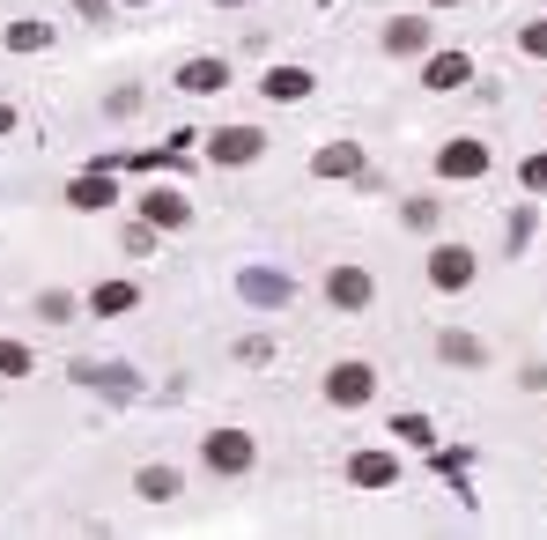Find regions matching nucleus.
I'll return each mask as SVG.
<instances>
[{
	"label": "nucleus",
	"mask_w": 547,
	"mask_h": 540,
	"mask_svg": "<svg viewBox=\"0 0 547 540\" xmlns=\"http://www.w3.org/2000/svg\"><path fill=\"white\" fill-rule=\"evenodd\" d=\"M355 481H363V489H385V481H392V459H385V452H363V459H355Z\"/></svg>",
	"instance_id": "12"
},
{
	"label": "nucleus",
	"mask_w": 547,
	"mask_h": 540,
	"mask_svg": "<svg viewBox=\"0 0 547 540\" xmlns=\"http://www.w3.org/2000/svg\"><path fill=\"white\" fill-rule=\"evenodd\" d=\"M326 393L341 400V407H355V400H370V363H341V370H333V378H326Z\"/></svg>",
	"instance_id": "4"
},
{
	"label": "nucleus",
	"mask_w": 547,
	"mask_h": 540,
	"mask_svg": "<svg viewBox=\"0 0 547 540\" xmlns=\"http://www.w3.org/2000/svg\"><path fill=\"white\" fill-rule=\"evenodd\" d=\"M134 489L148 496V504H171V496H178V474H171V467H141Z\"/></svg>",
	"instance_id": "8"
},
{
	"label": "nucleus",
	"mask_w": 547,
	"mask_h": 540,
	"mask_svg": "<svg viewBox=\"0 0 547 540\" xmlns=\"http://www.w3.org/2000/svg\"><path fill=\"white\" fill-rule=\"evenodd\" d=\"M326 296H333L341 311H363V304H370V274H363V267H333V274H326Z\"/></svg>",
	"instance_id": "3"
},
{
	"label": "nucleus",
	"mask_w": 547,
	"mask_h": 540,
	"mask_svg": "<svg viewBox=\"0 0 547 540\" xmlns=\"http://www.w3.org/2000/svg\"><path fill=\"white\" fill-rule=\"evenodd\" d=\"M141 208H148V222H185V200L178 193H148Z\"/></svg>",
	"instance_id": "14"
},
{
	"label": "nucleus",
	"mask_w": 547,
	"mask_h": 540,
	"mask_svg": "<svg viewBox=\"0 0 547 540\" xmlns=\"http://www.w3.org/2000/svg\"><path fill=\"white\" fill-rule=\"evenodd\" d=\"M89 304H97V311H134V289H126V282H104Z\"/></svg>",
	"instance_id": "16"
},
{
	"label": "nucleus",
	"mask_w": 547,
	"mask_h": 540,
	"mask_svg": "<svg viewBox=\"0 0 547 540\" xmlns=\"http://www.w3.org/2000/svg\"><path fill=\"white\" fill-rule=\"evenodd\" d=\"M429 282H437V289H466V282H474V252H466V245H437V252H429Z\"/></svg>",
	"instance_id": "1"
},
{
	"label": "nucleus",
	"mask_w": 547,
	"mask_h": 540,
	"mask_svg": "<svg viewBox=\"0 0 547 540\" xmlns=\"http://www.w3.org/2000/svg\"><path fill=\"white\" fill-rule=\"evenodd\" d=\"M37 311H45V319H52V326H67V311H74V296H60V289H52V296H37Z\"/></svg>",
	"instance_id": "19"
},
{
	"label": "nucleus",
	"mask_w": 547,
	"mask_h": 540,
	"mask_svg": "<svg viewBox=\"0 0 547 540\" xmlns=\"http://www.w3.org/2000/svg\"><path fill=\"white\" fill-rule=\"evenodd\" d=\"M30 370V348H15V341H0V378H23Z\"/></svg>",
	"instance_id": "18"
},
{
	"label": "nucleus",
	"mask_w": 547,
	"mask_h": 540,
	"mask_svg": "<svg viewBox=\"0 0 547 540\" xmlns=\"http://www.w3.org/2000/svg\"><path fill=\"white\" fill-rule=\"evenodd\" d=\"M207 467H215V474H244V467H252V437H244V430L207 437Z\"/></svg>",
	"instance_id": "2"
},
{
	"label": "nucleus",
	"mask_w": 547,
	"mask_h": 540,
	"mask_svg": "<svg viewBox=\"0 0 547 540\" xmlns=\"http://www.w3.org/2000/svg\"><path fill=\"white\" fill-rule=\"evenodd\" d=\"M355 163H363V156H355L348 141H341V148H318V171H326V178H348Z\"/></svg>",
	"instance_id": "13"
},
{
	"label": "nucleus",
	"mask_w": 547,
	"mask_h": 540,
	"mask_svg": "<svg viewBox=\"0 0 547 540\" xmlns=\"http://www.w3.org/2000/svg\"><path fill=\"white\" fill-rule=\"evenodd\" d=\"M444 178H481L488 171V148H474V141H459V148H444Z\"/></svg>",
	"instance_id": "6"
},
{
	"label": "nucleus",
	"mask_w": 547,
	"mask_h": 540,
	"mask_svg": "<svg viewBox=\"0 0 547 540\" xmlns=\"http://www.w3.org/2000/svg\"><path fill=\"white\" fill-rule=\"evenodd\" d=\"M259 156V126H230V134H215V163H252Z\"/></svg>",
	"instance_id": "5"
},
{
	"label": "nucleus",
	"mask_w": 547,
	"mask_h": 540,
	"mask_svg": "<svg viewBox=\"0 0 547 540\" xmlns=\"http://www.w3.org/2000/svg\"><path fill=\"white\" fill-rule=\"evenodd\" d=\"M422 37H429V23H422V15H400V23L385 30V45H392V52H422Z\"/></svg>",
	"instance_id": "10"
},
{
	"label": "nucleus",
	"mask_w": 547,
	"mask_h": 540,
	"mask_svg": "<svg viewBox=\"0 0 547 540\" xmlns=\"http://www.w3.org/2000/svg\"><path fill=\"white\" fill-rule=\"evenodd\" d=\"M525 52H540V60H547V23H533V30H525Z\"/></svg>",
	"instance_id": "20"
},
{
	"label": "nucleus",
	"mask_w": 547,
	"mask_h": 540,
	"mask_svg": "<svg viewBox=\"0 0 547 540\" xmlns=\"http://www.w3.org/2000/svg\"><path fill=\"white\" fill-rule=\"evenodd\" d=\"M304 89H311L304 67H274V74H267V97H304Z\"/></svg>",
	"instance_id": "11"
},
{
	"label": "nucleus",
	"mask_w": 547,
	"mask_h": 540,
	"mask_svg": "<svg viewBox=\"0 0 547 540\" xmlns=\"http://www.w3.org/2000/svg\"><path fill=\"white\" fill-rule=\"evenodd\" d=\"M111 200V178H74V208H104Z\"/></svg>",
	"instance_id": "15"
},
{
	"label": "nucleus",
	"mask_w": 547,
	"mask_h": 540,
	"mask_svg": "<svg viewBox=\"0 0 547 540\" xmlns=\"http://www.w3.org/2000/svg\"><path fill=\"white\" fill-rule=\"evenodd\" d=\"M222 82H230L222 60H185V74H178V89H193V97H207V89H222Z\"/></svg>",
	"instance_id": "7"
},
{
	"label": "nucleus",
	"mask_w": 547,
	"mask_h": 540,
	"mask_svg": "<svg viewBox=\"0 0 547 540\" xmlns=\"http://www.w3.org/2000/svg\"><path fill=\"white\" fill-rule=\"evenodd\" d=\"M466 74H474V67H466V52H437V60H429V89H459Z\"/></svg>",
	"instance_id": "9"
},
{
	"label": "nucleus",
	"mask_w": 547,
	"mask_h": 540,
	"mask_svg": "<svg viewBox=\"0 0 547 540\" xmlns=\"http://www.w3.org/2000/svg\"><path fill=\"white\" fill-rule=\"evenodd\" d=\"M444 356L451 363H481V341H474V333H444Z\"/></svg>",
	"instance_id": "17"
}]
</instances>
